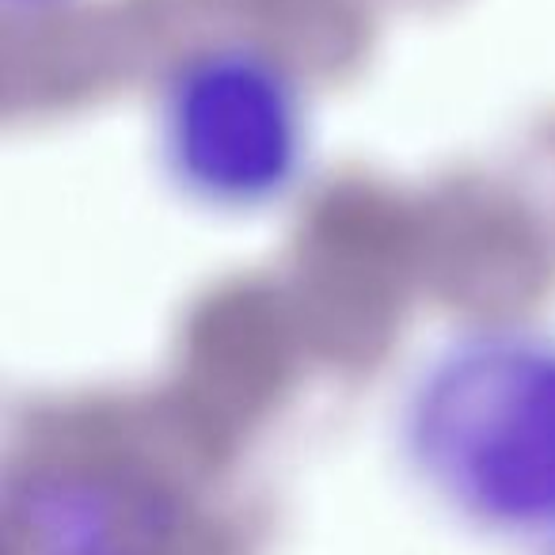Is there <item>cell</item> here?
Wrapping results in <instances>:
<instances>
[{
	"label": "cell",
	"mask_w": 555,
	"mask_h": 555,
	"mask_svg": "<svg viewBox=\"0 0 555 555\" xmlns=\"http://www.w3.org/2000/svg\"><path fill=\"white\" fill-rule=\"evenodd\" d=\"M418 479L491 537H555V339L476 332L418 373L403 411Z\"/></svg>",
	"instance_id": "obj_1"
},
{
	"label": "cell",
	"mask_w": 555,
	"mask_h": 555,
	"mask_svg": "<svg viewBox=\"0 0 555 555\" xmlns=\"http://www.w3.org/2000/svg\"><path fill=\"white\" fill-rule=\"evenodd\" d=\"M164 149L202 198L224 206L270 198L301 153L294 85L247 50H206L168 85Z\"/></svg>",
	"instance_id": "obj_2"
}]
</instances>
